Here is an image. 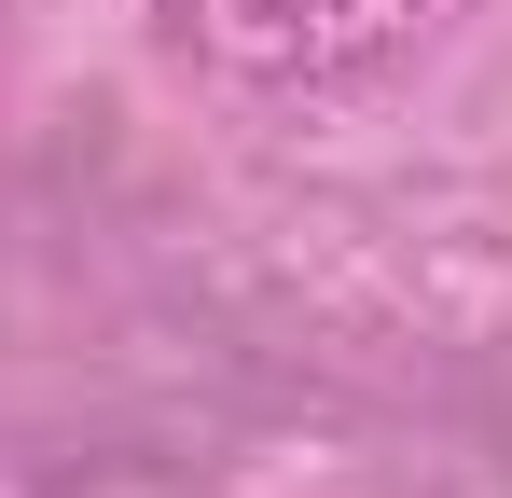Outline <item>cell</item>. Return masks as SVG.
<instances>
[]
</instances>
